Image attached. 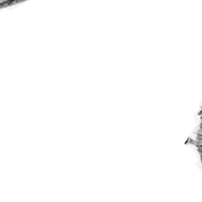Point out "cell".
<instances>
[{
    "label": "cell",
    "mask_w": 202,
    "mask_h": 202,
    "mask_svg": "<svg viewBox=\"0 0 202 202\" xmlns=\"http://www.w3.org/2000/svg\"><path fill=\"white\" fill-rule=\"evenodd\" d=\"M26 0H1L0 1V10L10 9L13 7H17Z\"/></svg>",
    "instance_id": "1"
}]
</instances>
